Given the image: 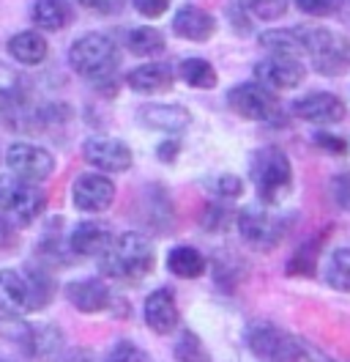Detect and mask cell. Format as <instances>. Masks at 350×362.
I'll return each instance as SVG.
<instances>
[{
    "label": "cell",
    "mask_w": 350,
    "mask_h": 362,
    "mask_svg": "<svg viewBox=\"0 0 350 362\" xmlns=\"http://www.w3.org/2000/svg\"><path fill=\"white\" fill-rule=\"evenodd\" d=\"M83 157L88 165H93L99 173H126L134 162L131 148L118 137H88L83 146Z\"/></svg>",
    "instance_id": "obj_14"
},
{
    "label": "cell",
    "mask_w": 350,
    "mask_h": 362,
    "mask_svg": "<svg viewBox=\"0 0 350 362\" xmlns=\"http://www.w3.org/2000/svg\"><path fill=\"white\" fill-rule=\"evenodd\" d=\"M115 181L109 179L107 173H83L77 176V181L71 184V201L80 211L85 214H102L109 206L115 204Z\"/></svg>",
    "instance_id": "obj_12"
},
{
    "label": "cell",
    "mask_w": 350,
    "mask_h": 362,
    "mask_svg": "<svg viewBox=\"0 0 350 362\" xmlns=\"http://www.w3.org/2000/svg\"><path fill=\"white\" fill-rule=\"evenodd\" d=\"M30 335H33V327H30L28 321H22V318H11V316L0 318V338L22 340V343H28Z\"/></svg>",
    "instance_id": "obj_34"
},
{
    "label": "cell",
    "mask_w": 350,
    "mask_h": 362,
    "mask_svg": "<svg viewBox=\"0 0 350 362\" xmlns=\"http://www.w3.org/2000/svg\"><path fill=\"white\" fill-rule=\"evenodd\" d=\"M236 226H239L241 239L255 250L262 252H271V250L279 247V242L287 233V223L282 217H277L274 211L262 209V206H246L241 209L239 217H236Z\"/></svg>",
    "instance_id": "obj_9"
},
{
    "label": "cell",
    "mask_w": 350,
    "mask_h": 362,
    "mask_svg": "<svg viewBox=\"0 0 350 362\" xmlns=\"http://www.w3.org/2000/svg\"><path fill=\"white\" fill-rule=\"evenodd\" d=\"M227 107L243 121H258V124H279L282 107L277 102V93L260 86L258 80L239 83L227 90Z\"/></svg>",
    "instance_id": "obj_8"
},
{
    "label": "cell",
    "mask_w": 350,
    "mask_h": 362,
    "mask_svg": "<svg viewBox=\"0 0 350 362\" xmlns=\"http://www.w3.org/2000/svg\"><path fill=\"white\" fill-rule=\"evenodd\" d=\"M99 267L112 280H140L153 272L156 252L143 233L126 230V233L115 236L112 245L99 255Z\"/></svg>",
    "instance_id": "obj_3"
},
{
    "label": "cell",
    "mask_w": 350,
    "mask_h": 362,
    "mask_svg": "<svg viewBox=\"0 0 350 362\" xmlns=\"http://www.w3.org/2000/svg\"><path fill=\"white\" fill-rule=\"evenodd\" d=\"M0 362H11V360H3V357H0Z\"/></svg>",
    "instance_id": "obj_44"
},
{
    "label": "cell",
    "mask_w": 350,
    "mask_h": 362,
    "mask_svg": "<svg viewBox=\"0 0 350 362\" xmlns=\"http://www.w3.org/2000/svg\"><path fill=\"white\" fill-rule=\"evenodd\" d=\"M312 140H315L318 148H323L328 154H345L348 151V140L339 135H331V132H315Z\"/></svg>",
    "instance_id": "obj_37"
},
{
    "label": "cell",
    "mask_w": 350,
    "mask_h": 362,
    "mask_svg": "<svg viewBox=\"0 0 350 362\" xmlns=\"http://www.w3.org/2000/svg\"><path fill=\"white\" fill-rule=\"evenodd\" d=\"M249 179L265 206H279L293 192V165L279 146H262L249 159Z\"/></svg>",
    "instance_id": "obj_2"
},
{
    "label": "cell",
    "mask_w": 350,
    "mask_h": 362,
    "mask_svg": "<svg viewBox=\"0 0 350 362\" xmlns=\"http://www.w3.org/2000/svg\"><path fill=\"white\" fill-rule=\"evenodd\" d=\"M173 354L178 362H211V351L205 349L203 338L192 332V329H183L173 346Z\"/></svg>",
    "instance_id": "obj_29"
},
{
    "label": "cell",
    "mask_w": 350,
    "mask_h": 362,
    "mask_svg": "<svg viewBox=\"0 0 350 362\" xmlns=\"http://www.w3.org/2000/svg\"><path fill=\"white\" fill-rule=\"evenodd\" d=\"M44 209H47V195L42 192V187L14 173L0 176V211L8 220H14L17 226H30L33 220L42 217Z\"/></svg>",
    "instance_id": "obj_6"
},
{
    "label": "cell",
    "mask_w": 350,
    "mask_h": 362,
    "mask_svg": "<svg viewBox=\"0 0 350 362\" xmlns=\"http://www.w3.org/2000/svg\"><path fill=\"white\" fill-rule=\"evenodd\" d=\"M30 17L42 30H64L74 20V8L68 0H36Z\"/></svg>",
    "instance_id": "obj_23"
},
{
    "label": "cell",
    "mask_w": 350,
    "mask_h": 362,
    "mask_svg": "<svg viewBox=\"0 0 350 362\" xmlns=\"http://www.w3.org/2000/svg\"><path fill=\"white\" fill-rule=\"evenodd\" d=\"M143 318L148 324V329L156 335H173L181 313H178V302L170 288H156L145 296V305H143Z\"/></svg>",
    "instance_id": "obj_16"
},
{
    "label": "cell",
    "mask_w": 350,
    "mask_h": 362,
    "mask_svg": "<svg viewBox=\"0 0 350 362\" xmlns=\"http://www.w3.org/2000/svg\"><path fill=\"white\" fill-rule=\"evenodd\" d=\"M126 47L137 58H156L164 52L167 42H164L162 30H156L151 25H143V28H131L126 33Z\"/></svg>",
    "instance_id": "obj_27"
},
{
    "label": "cell",
    "mask_w": 350,
    "mask_h": 362,
    "mask_svg": "<svg viewBox=\"0 0 350 362\" xmlns=\"http://www.w3.org/2000/svg\"><path fill=\"white\" fill-rule=\"evenodd\" d=\"M173 33L186 42H208L217 33V17L200 6H181L173 17Z\"/></svg>",
    "instance_id": "obj_19"
},
{
    "label": "cell",
    "mask_w": 350,
    "mask_h": 362,
    "mask_svg": "<svg viewBox=\"0 0 350 362\" xmlns=\"http://www.w3.org/2000/svg\"><path fill=\"white\" fill-rule=\"evenodd\" d=\"M181 154V143H178V137H167V140H162L159 143V148H156V157L162 159V162H175Z\"/></svg>",
    "instance_id": "obj_41"
},
{
    "label": "cell",
    "mask_w": 350,
    "mask_h": 362,
    "mask_svg": "<svg viewBox=\"0 0 350 362\" xmlns=\"http://www.w3.org/2000/svg\"><path fill=\"white\" fill-rule=\"evenodd\" d=\"M260 45L268 52H284V55H304V28H274L260 36Z\"/></svg>",
    "instance_id": "obj_26"
},
{
    "label": "cell",
    "mask_w": 350,
    "mask_h": 362,
    "mask_svg": "<svg viewBox=\"0 0 350 362\" xmlns=\"http://www.w3.org/2000/svg\"><path fill=\"white\" fill-rule=\"evenodd\" d=\"M66 299L80 313H102L109 308L112 294L102 277H83V280H71L66 286Z\"/></svg>",
    "instance_id": "obj_17"
},
{
    "label": "cell",
    "mask_w": 350,
    "mask_h": 362,
    "mask_svg": "<svg viewBox=\"0 0 350 362\" xmlns=\"http://www.w3.org/2000/svg\"><path fill=\"white\" fill-rule=\"evenodd\" d=\"M233 220V214H230V209L222 204H211L205 209V217H203V226L205 230H211V233H217V230H224L227 223Z\"/></svg>",
    "instance_id": "obj_35"
},
{
    "label": "cell",
    "mask_w": 350,
    "mask_h": 362,
    "mask_svg": "<svg viewBox=\"0 0 350 362\" xmlns=\"http://www.w3.org/2000/svg\"><path fill=\"white\" fill-rule=\"evenodd\" d=\"M137 121L153 129V132H164V135H181L192 127V113L183 105H167V102H153L143 105L137 110Z\"/></svg>",
    "instance_id": "obj_15"
},
{
    "label": "cell",
    "mask_w": 350,
    "mask_h": 362,
    "mask_svg": "<svg viewBox=\"0 0 350 362\" xmlns=\"http://www.w3.org/2000/svg\"><path fill=\"white\" fill-rule=\"evenodd\" d=\"M189 88H197V90H211L217 88L219 83V74L214 64L211 61H205V58H183L181 64H178V71H175Z\"/></svg>",
    "instance_id": "obj_25"
},
{
    "label": "cell",
    "mask_w": 350,
    "mask_h": 362,
    "mask_svg": "<svg viewBox=\"0 0 350 362\" xmlns=\"http://www.w3.org/2000/svg\"><path fill=\"white\" fill-rule=\"evenodd\" d=\"M6 165L14 176L25 181H39L49 179L55 173V157L52 151H47L44 146H33V143H14L6 151Z\"/></svg>",
    "instance_id": "obj_11"
},
{
    "label": "cell",
    "mask_w": 350,
    "mask_h": 362,
    "mask_svg": "<svg viewBox=\"0 0 350 362\" xmlns=\"http://www.w3.org/2000/svg\"><path fill=\"white\" fill-rule=\"evenodd\" d=\"M339 14L345 17V23L350 25V3H342V8H339Z\"/></svg>",
    "instance_id": "obj_43"
},
{
    "label": "cell",
    "mask_w": 350,
    "mask_h": 362,
    "mask_svg": "<svg viewBox=\"0 0 350 362\" xmlns=\"http://www.w3.org/2000/svg\"><path fill=\"white\" fill-rule=\"evenodd\" d=\"M104 362H151V360H148V354H145L137 343H131V340H118V343H112V349L107 351Z\"/></svg>",
    "instance_id": "obj_32"
},
{
    "label": "cell",
    "mask_w": 350,
    "mask_h": 362,
    "mask_svg": "<svg viewBox=\"0 0 350 362\" xmlns=\"http://www.w3.org/2000/svg\"><path fill=\"white\" fill-rule=\"evenodd\" d=\"M304 55L320 74L339 77L350 69V39L326 28H304Z\"/></svg>",
    "instance_id": "obj_5"
},
{
    "label": "cell",
    "mask_w": 350,
    "mask_h": 362,
    "mask_svg": "<svg viewBox=\"0 0 350 362\" xmlns=\"http://www.w3.org/2000/svg\"><path fill=\"white\" fill-rule=\"evenodd\" d=\"M173 83H175V69L170 64H162V61L134 66L126 74V86L134 93H164V90L173 88Z\"/></svg>",
    "instance_id": "obj_21"
},
{
    "label": "cell",
    "mask_w": 350,
    "mask_h": 362,
    "mask_svg": "<svg viewBox=\"0 0 350 362\" xmlns=\"http://www.w3.org/2000/svg\"><path fill=\"white\" fill-rule=\"evenodd\" d=\"M331 236V228H323L318 236L301 242L296 252H290L287 264H284V274L287 277H315L318 267H320V258H323V247H326V239Z\"/></svg>",
    "instance_id": "obj_20"
},
{
    "label": "cell",
    "mask_w": 350,
    "mask_h": 362,
    "mask_svg": "<svg viewBox=\"0 0 350 362\" xmlns=\"http://www.w3.org/2000/svg\"><path fill=\"white\" fill-rule=\"evenodd\" d=\"M55 294V280L39 267L0 269V310L8 316L36 313Z\"/></svg>",
    "instance_id": "obj_1"
},
{
    "label": "cell",
    "mask_w": 350,
    "mask_h": 362,
    "mask_svg": "<svg viewBox=\"0 0 350 362\" xmlns=\"http://www.w3.org/2000/svg\"><path fill=\"white\" fill-rule=\"evenodd\" d=\"M208 189L222 201H236L243 195V179L233 176V173H222V176H214L208 181Z\"/></svg>",
    "instance_id": "obj_31"
},
{
    "label": "cell",
    "mask_w": 350,
    "mask_h": 362,
    "mask_svg": "<svg viewBox=\"0 0 350 362\" xmlns=\"http://www.w3.org/2000/svg\"><path fill=\"white\" fill-rule=\"evenodd\" d=\"M208 269L205 255L192 245H178L167 252V272L178 280H197Z\"/></svg>",
    "instance_id": "obj_22"
},
{
    "label": "cell",
    "mask_w": 350,
    "mask_h": 362,
    "mask_svg": "<svg viewBox=\"0 0 350 362\" xmlns=\"http://www.w3.org/2000/svg\"><path fill=\"white\" fill-rule=\"evenodd\" d=\"M118 64H121L118 45L104 33H85L68 49V66L90 83L112 80Z\"/></svg>",
    "instance_id": "obj_4"
},
{
    "label": "cell",
    "mask_w": 350,
    "mask_h": 362,
    "mask_svg": "<svg viewBox=\"0 0 350 362\" xmlns=\"http://www.w3.org/2000/svg\"><path fill=\"white\" fill-rule=\"evenodd\" d=\"M112 228L99 220H83L77 223L71 236H68V250L74 255H88V258H99L104 250L112 245Z\"/></svg>",
    "instance_id": "obj_18"
},
{
    "label": "cell",
    "mask_w": 350,
    "mask_h": 362,
    "mask_svg": "<svg viewBox=\"0 0 350 362\" xmlns=\"http://www.w3.org/2000/svg\"><path fill=\"white\" fill-rule=\"evenodd\" d=\"M342 3H345V0H296L298 11H304L306 17H318V20L339 14Z\"/></svg>",
    "instance_id": "obj_33"
},
{
    "label": "cell",
    "mask_w": 350,
    "mask_h": 362,
    "mask_svg": "<svg viewBox=\"0 0 350 362\" xmlns=\"http://www.w3.org/2000/svg\"><path fill=\"white\" fill-rule=\"evenodd\" d=\"M246 346L260 362H301V338L271 321H255L246 329Z\"/></svg>",
    "instance_id": "obj_7"
},
{
    "label": "cell",
    "mask_w": 350,
    "mask_h": 362,
    "mask_svg": "<svg viewBox=\"0 0 350 362\" xmlns=\"http://www.w3.org/2000/svg\"><path fill=\"white\" fill-rule=\"evenodd\" d=\"M331 201L337 204V209L350 214V173H339L331 179Z\"/></svg>",
    "instance_id": "obj_36"
},
{
    "label": "cell",
    "mask_w": 350,
    "mask_h": 362,
    "mask_svg": "<svg viewBox=\"0 0 350 362\" xmlns=\"http://www.w3.org/2000/svg\"><path fill=\"white\" fill-rule=\"evenodd\" d=\"M14 86H17V71L0 61V93H8Z\"/></svg>",
    "instance_id": "obj_42"
},
{
    "label": "cell",
    "mask_w": 350,
    "mask_h": 362,
    "mask_svg": "<svg viewBox=\"0 0 350 362\" xmlns=\"http://www.w3.org/2000/svg\"><path fill=\"white\" fill-rule=\"evenodd\" d=\"M323 280L334 291L350 294V247H337L326 261Z\"/></svg>",
    "instance_id": "obj_28"
},
{
    "label": "cell",
    "mask_w": 350,
    "mask_h": 362,
    "mask_svg": "<svg viewBox=\"0 0 350 362\" xmlns=\"http://www.w3.org/2000/svg\"><path fill=\"white\" fill-rule=\"evenodd\" d=\"M8 52L14 61H20L25 66H36L47 58V39L39 30H22L8 39Z\"/></svg>",
    "instance_id": "obj_24"
},
{
    "label": "cell",
    "mask_w": 350,
    "mask_h": 362,
    "mask_svg": "<svg viewBox=\"0 0 350 362\" xmlns=\"http://www.w3.org/2000/svg\"><path fill=\"white\" fill-rule=\"evenodd\" d=\"M77 3H83L85 8L96 11V14H121L126 6V0H77Z\"/></svg>",
    "instance_id": "obj_40"
},
{
    "label": "cell",
    "mask_w": 350,
    "mask_h": 362,
    "mask_svg": "<svg viewBox=\"0 0 350 362\" xmlns=\"http://www.w3.org/2000/svg\"><path fill=\"white\" fill-rule=\"evenodd\" d=\"M134 11L143 14L145 20H159L167 8H170V0H131Z\"/></svg>",
    "instance_id": "obj_38"
},
{
    "label": "cell",
    "mask_w": 350,
    "mask_h": 362,
    "mask_svg": "<svg viewBox=\"0 0 350 362\" xmlns=\"http://www.w3.org/2000/svg\"><path fill=\"white\" fill-rule=\"evenodd\" d=\"M290 113L296 115L298 121H306V124L334 127V124L345 121L348 107H345V102H342L337 93H328V90H315V93L298 96V99L290 105Z\"/></svg>",
    "instance_id": "obj_13"
},
{
    "label": "cell",
    "mask_w": 350,
    "mask_h": 362,
    "mask_svg": "<svg viewBox=\"0 0 350 362\" xmlns=\"http://www.w3.org/2000/svg\"><path fill=\"white\" fill-rule=\"evenodd\" d=\"M239 6L262 23H277L287 11V0H239Z\"/></svg>",
    "instance_id": "obj_30"
},
{
    "label": "cell",
    "mask_w": 350,
    "mask_h": 362,
    "mask_svg": "<svg viewBox=\"0 0 350 362\" xmlns=\"http://www.w3.org/2000/svg\"><path fill=\"white\" fill-rule=\"evenodd\" d=\"M20 242V233L14 228V220H8L3 211H0V250H11L17 247Z\"/></svg>",
    "instance_id": "obj_39"
},
{
    "label": "cell",
    "mask_w": 350,
    "mask_h": 362,
    "mask_svg": "<svg viewBox=\"0 0 350 362\" xmlns=\"http://www.w3.org/2000/svg\"><path fill=\"white\" fill-rule=\"evenodd\" d=\"M255 80L268 90H293L306 80V64L296 55L268 52L255 64Z\"/></svg>",
    "instance_id": "obj_10"
}]
</instances>
